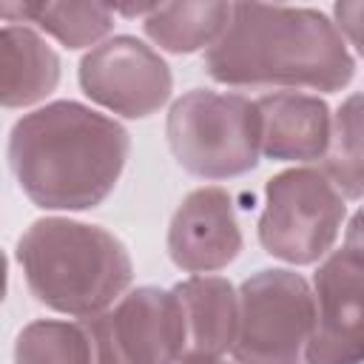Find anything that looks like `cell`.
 Returning <instances> with one entry per match:
<instances>
[{"label":"cell","mask_w":364,"mask_h":364,"mask_svg":"<svg viewBox=\"0 0 364 364\" xmlns=\"http://www.w3.org/2000/svg\"><path fill=\"white\" fill-rule=\"evenodd\" d=\"M202 65L230 88L341 91L355 77V57L336 23L304 6L233 3L222 34L205 48Z\"/></svg>","instance_id":"6da1fadb"},{"label":"cell","mask_w":364,"mask_h":364,"mask_svg":"<svg viewBox=\"0 0 364 364\" xmlns=\"http://www.w3.org/2000/svg\"><path fill=\"white\" fill-rule=\"evenodd\" d=\"M128 154L131 134L77 100H54L23 114L6 148L20 191L43 210L102 205L114 193Z\"/></svg>","instance_id":"7a4b0ae2"},{"label":"cell","mask_w":364,"mask_h":364,"mask_svg":"<svg viewBox=\"0 0 364 364\" xmlns=\"http://www.w3.org/2000/svg\"><path fill=\"white\" fill-rule=\"evenodd\" d=\"M31 296L54 313L88 318L108 310L134 282L128 247L105 228L46 216L17 239Z\"/></svg>","instance_id":"3957f363"},{"label":"cell","mask_w":364,"mask_h":364,"mask_svg":"<svg viewBox=\"0 0 364 364\" xmlns=\"http://www.w3.org/2000/svg\"><path fill=\"white\" fill-rule=\"evenodd\" d=\"M173 159L199 179H233L259 165V114L242 94L193 88L165 119Z\"/></svg>","instance_id":"277c9868"},{"label":"cell","mask_w":364,"mask_h":364,"mask_svg":"<svg viewBox=\"0 0 364 364\" xmlns=\"http://www.w3.org/2000/svg\"><path fill=\"white\" fill-rule=\"evenodd\" d=\"M347 219V199L321 168H287L267 179L259 216L262 247L287 264L324 259Z\"/></svg>","instance_id":"5b68a950"},{"label":"cell","mask_w":364,"mask_h":364,"mask_svg":"<svg viewBox=\"0 0 364 364\" xmlns=\"http://www.w3.org/2000/svg\"><path fill=\"white\" fill-rule=\"evenodd\" d=\"M236 364H301L313 333V290L287 267H264L242 282Z\"/></svg>","instance_id":"8992f818"},{"label":"cell","mask_w":364,"mask_h":364,"mask_svg":"<svg viewBox=\"0 0 364 364\" xmlns=\"http://www.w3.org/2000/svg\"><path fill=\"white\" fill-rule=\"evenodd\" d=\"M91 364H176L185 350V321L173 290L142 284L125 290L108 310L80 318Z\"/></svg>","instance_id":"52a82bcc"},{"label":"cell","mask_w":364,"mask_h":364,"mask_svg":"<svg viewBox=\"0 0 364 364\" xmlns=\"http://www.w3.org/2000/svg\"><path fill=\"white\" fill-rule=\"evenodd\" d=\"M82 94L125 119L156 114L173 91L171 65L148 43L131 34H114L97 43L77 68Z\"/></svg>","instance_id":"ba28073f"},{"label":"cell","mask_w":364,"mask_h":364,"mask_svg":"<svg viewBox=\"0 0 364 364\" xmlns=\"http://www.w3.org/2000/svg\"><path fill=\"white\" fill-rule=\"evenodd\" d=\"M361 270L355 213L350 242L330 250L313 273V333L301 364H361Z\"/></svg>","instance_id":"9c48e42d"},{"label":"cell","mask_w":364,"mask_h":364,"mask_svg":"<svg viewBox=\"0 0 364 364\" xmlns=\"http://www.w3.org/2000/svg\"><path fill=\"white\" fill-rule=\"evenodd\" d=\"M242 250V228L225 188L205 185L191 191L171 216L168 256L193 276L228 267Z\"/></svg>","instance_id":"30bf717a"},{"label":"cell","mask_w":364,"mask_h":364,"mask_svg":"<svg viewBox=\"0 0 364 364\" xmlns=\"http://www.w3.org/2000/svg\"><path fill=\"white\" fill-rule=\"evenodd\" d=\"M256 102L259 151L276 162L321 159L330 142V105L301 91H273Z\"/></svg>","instance_id":"8fae6325"},{"label":"cell","mask_w":364,"mask_h":364,"mask_svg":"<svg viewBox=\"0 0 364 364\" xmlns=\"http://www.w3.org/2000/svg\"><path fill=\"white\" fill-rule=\"evenodd\" d=\"M173 296L185 321L182 358H222L230 353L239 327L236 287L222 276H191L176 282Z\"/></svg>","instance_id":"7c38bea8"},{"label":"cell","mask_w":364,"mask_h":364,"mask_svg":"<svg viewBox=\"0 0 364 364\" xmlns=\"http://www.w3.org/2000/svg\"><path fill=\"white\" fill-rule=\"evenodd\" d=\"M60 85V54L28 26L0 23V108H28Z\"/></svg>","instance_id":"4fadbf2b"},{"label":"cell","mask_w":364,"mask_h":364,"mask_svg":"<svg viewBox=\"0 0 364 364\" xmlns=\"http://www.w3.org/2000/svg\"><path fill=\"white\" fill-rule=\"evenodd\" d=\"M0 20L34 23L65 48L97 46L114 28V11L100 3H0Z\"/></svg>","instance_id":"5bb4252c"},{"label":"cell","mask_w":364,"mask_h":364,"mask_svg":"<svg viewBox=\"0 0 364 364\" xmlns=\"http://www.w3.org/2000/svg\"><path fill=\"white\" fill-rule=\"evenodd\" d=\"M233 3H162L142 17L145 34L171 54L208 48L230 20Z\"/></svg>","instance_id":"9a60e30c"},{"label":"cell","mask_w":364,"mask_h":364,"mask_svg":"<svg viewBox=\"0 0 364 364\" xmlns=\"http://www.w3.org/2000/svg\"><path fill=\"white\" fill-rule=\"evenodd\" d=\"M321 173L344 199H361V94H350L338 105L330 122V142L321 156Z\"/></svg>","instance_id":"2e32d148"},{"label":"cell","mask_w":364,"mask_h":364,"mask_svg":"<svg viewBox=\"0 0 364 364\" xmlns=\"http://www.w3.org/2000/svg\"><path fill=\"white\" fill-rule=\"evenodd\" d=\"M14 364H91L88 336L80 321L37 318L17 333Z\"/></svg>","instance_id":"e0dca14e"},{"label":"cell","mask_w":364,"mask_h":364,"mask_svg":"<svg viewBox=\"0 0 364 364\" xmlns=\"http://www.w3.org/2000/svg\"><path fill=\"white\" fill-rule=\"evenodd\" d=\"M6 290H9V262H6V253L0 250V304L6 299Z\"/></svg>","instance_id":"ac0fdd59"},{"label":"cell","mask_w":364,"mask_h":364,"mask_svg":"<svg viewBox=\"0 0 364 364\" xmlns=\"http://www.w3.org/2000/svg\"><path fill=\"white\" fill-rule=\"evenodd\" d=\"M176 364H230L225 358H179Z\"/></svg>","instance_id":"d6986e66"}]
</instances>
